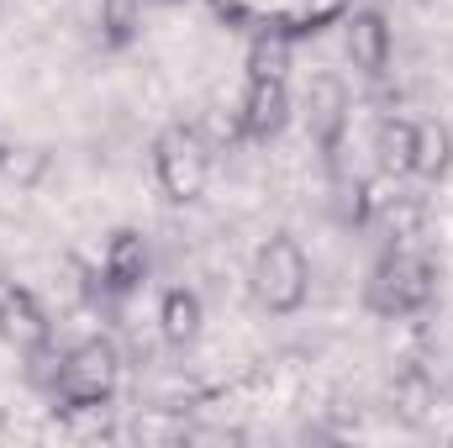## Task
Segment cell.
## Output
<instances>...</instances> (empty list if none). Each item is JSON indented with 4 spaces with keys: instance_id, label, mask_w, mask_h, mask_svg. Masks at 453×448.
Returning <instances> with one entry per match:
<instances>
[{
    "instance_id": "1",
    "label": "cell",
    "mask_w": 453,
    "mask_h": 448,
    "mask_svg": "<svg viewBox=\"0 0 453 448\" xmlns=\"http://www.w3.org/2000/svg\"><path fill=\"white\" fill-rule=\"evenodd\" d=\"M116 385H121V353L111 337H80L74 348H64V364L48 385L53 412L80 417V412H101L111 406Z\"/></svg>"
},
{
    "instance_id": "2",
    "label": "cell",
    "mask_w": 453,
    "mask_h": 448,
    "mask_svg": "<svg viewBox=\"0 0 453 448\" xmlns=\"http://www.w3.org/2000/svg\"><path fill=\"white\" fill-rule=\"evenodd\" d=\"M433 301H438V264L422 248H390L364 280V306L385 322L422 317Z\"/></svg>"
},
{
    "instance_id": "3",
    "label": "cell",
    "mask_w": 453,
    "mask_h": 448,
    "mask_svg": "<svg viewBox=\"0 0 453 448\" xmlns=\"http://www.w3.org/2000/svg\"><path fill=\"white\" fill-rule=\"evenodd\" d=\"M248 285H253V301L269 317H296L306 306V296H311V259H306V248L290 232L264 237L258 253H253Z\"/></svg>"
},
{
    "instance_id": "4",
    "label": "cell",
    "mask_w": 453,
    "mask_h": 448,
    "mask_svg": "<svg viewBox=\"0 0 453 448\" xmlns=\"http://www.w3.org/2000/svg\"><path fill=\"white\" fill-rule=\"evenodd\" d=\"M153 180L174 206H196L211 185V143L190 121H169L153 137Z\"/></svg>"
},
{
    "instance_id": "5",
    "label": "cell",
    "mask_w": 453,
    "mask_h": 448,
    "mask_svg": "<svg viewBox=\"0 0 453 448\" xmlns=\"http://www.w3.org/2000/svg\"><path fill=\"white\" fill-rule=\"evenodd\" d=\"M290 85L285 80H248L242 85V101H237V132L242 143H274L285 127H290Z\"/></svg>"
},
{
    "instance_id": "6",
    "label": "cell",
    "mask_w": 453,
    "mask_h": 448,
    "mask_svg": "<svg viewBox=\"0 0 453 448\" xmlns=\"http://www.w3.org/2000/svg\"><path fill=\"white\" fill-rule=\"evenodd\" d=\"M0 343L16 348L21 359L53 348V322H48L42 301L21 285H0Z\"/></svg>"
},
{
    "instance_id": "7",
    "label": "cell",
    "mask_w": 453,
    "mask_h": 448,
    "mask_svg": "<svg viewBox=\"0 0 453 448\" xmlns=\"http://www.w3.org/2000/svg\"><path fill=\"white\" fill-rule=\"evenodd\" d=\"M148 269H153V253H148V237L137 227H116L101 248V290L106 296H132L148 285Z\"/></svg>"
},
{
    "instance_id": "8",
    "label": "cell",
    "mask_w": 453,
    "mask_h": 448,
    "mask_svg": "<svg viewBox=\"0 0 453 448\" xmlns=\"http://www.w3.org/2000/svg\"><path fill=\"white\" fill-rule=\"evenodd\" d=\"M342 48H348V64H353L364 80H380V74L390 69V53H395L385 11H374V5L353 11V16L342 21Z\"/></svg>"
},
{
    "instance_id": "9",
    "label": "cell",
    "mask_w": 453,
    "mask_h": 448,
    "mask_svg": "<svg viewBox=\"0 0 453 448\" xmlns=\"http://www.w3.org/2000/svg\"><path fill=\"white\" fill-rule=\"evenodd\" d=\"M306 132L322 148V158L333 164L342 137H348V90H342V80H333V74L311 80V90H306Z\"/></svg>"
},
{
    "instance_id": "10",
    "label": "cell",
    "mask_w": 453,
    "mask_h": 448,
    "mask_svg": "<svg viewBox=\"0 0 453 448\" xmlns=\"http://www.w3.org/2000/svg\"><path fill=\"white\" fill-rule=\"evenodd\" d=\"M206 328V301L190 290V285H169L158 296V337L169 348H190Z\"/></svg>"
},
{
    "instance_id": "11",
    "label": "cell",
    "mask_w": 453,
    "mask_h": 448,
    "mask_svg": "<svg viewBox=\"0 0 453 448\" xmlns=\"http://www.w3.org/2000/svg\"><path fill=\"white\" fill-rule=\"evenodd\" d=\"M449 169H453V132H449V121L422 116V121H417V132H411V180L438 185V180H449Z\"/></svg>"
},
{
    "instance_id": "12",
    "label": "cell",
    "mask_w": 453,
    "mask_h": 448,
    "mask_svg": "<svg viewBox=\"0 0 453 448\" xmlns=\"http://www.w3.org/2000/svg\"><path fill=\"white\" fill-rule=\"evenodd\" d=\"M290 64H296V42L285 27H258L253 42H248V80H290Z\"/></svg>"
},
{
    "instance_id": "13",
    "label": "cell",
    "mask_w": 453,
    "mask_h": 448,
    "mask_svg": "<svg viewBox=\"0 0 453 448\" xmlns=\"http://www.w3.org/2000/svg\"><path fill=\"white\" fill-rule=\"evenodd\" d=\"M411 132H417V121H406V116H380V127H374V158L390 180L411 174Z\"/></svg>"
},
{
    "instance_id": "14",
    "label": "cell",
    "mask_w": 453,
    "mask_h": 448,
    "mask_svg": "<svg viewBox=\"0 0 453 448\" xmlns=\"http://www.w3.org/2000/svg\"><path fill=\"white\" fill-rule=\"evenodd\" d=\"M96 27H101V42L121 53L137 42V27H142V0H101L96 5Z\"/></svg>"
},
{
    "instance_id": "15",
    "label": "cell",
    "mask_w": 453,
    "mask_h": 448,
    "mask_svg": "<svg viewBox=\"0 0 453 448\" xmlns=\"http://www.w3.org/2000/svg\"><path fill=\"white\" fill-rule=\"evenodd\" d=\"M153 5H185V0H153Z\"/></svg>"
}]
</instances>
